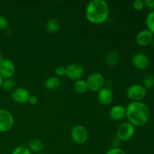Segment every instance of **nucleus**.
I'll return each instance as SVG.
<instances>
[{"instance_id":"f257e3e1","label":"nucleus","mask_w":154,"mask_h":154,"mask_svg":"<svg viewBox=\"0 0 154 154\" xmlns=\"http://www.w3.org/2000/svg\"><path fill=\"white\" fill-rule=\"evenodd\" d=\"M149 107L143 102H131L126 107V117L135 127L144 126L150 119Z\"/></svg>"},{"instance_id":"f03ea898","label":"nucleus","mask_w":154,"mask_h":154,"mask_svg":"<svg viewBox=\"0 0 154 154\" xmlns=\"http://www.w3.org/2000/svg\"><path fill=\"white\" fill-rule=\"evenodd\" d=\"M110 9L108 3L104 0H92L87 4L85 16L91 23L102 24L109 17Z\"/></svg>"},{"instance_id":"7ed1b4c3","label":"nucleus","mask_w":154,"mask_h":154,"mask_svg":"<svg viewBox=\"0 0 154 154\" xmlns=\"http://www.w3.org/2000/svg\"><path fill=\"white\" fill-rule=\"evenodd\" d=\"M147 90L142 84H134L129 86L126 92V96L132 102H142L147 96Z\"/></svg>"},{"instance_id":"20e7f679","label":"nucleus","mask_w":154,"mask_h":154,"mask_svg":"<svg viewBox=\"0 0 154 154\" xmlns=\"http://www.w3.org/2000/svg\"><path fill=\"white\" fill-rule=\"evenodd\" d=\"M135 133V127L129 122L122 123L116 131L117 138L120 141H127L133 138Z\"/></svg>"},{"instance_id":"39448f33","label":"nucleus","mask_w":154,"mask_h":154,"mask_svg":"<svg viewBox=\"0 0 154 154\" xmlns=\"http://www.w3.org/2000/svg\"><path fill=\"white\" fill-rule=\"evenodd\" d=\"M88 90L91 92H99L103 88L105 84V78L99 72H93L87 77L86 80Z\"/></svg>"},{"instance_id":"423d86ee","label":"nucleus","mask_w":154,"mask_h":154,"mask_svg":"<svg viewBox=\"0 0 154 154\" xmlns=\"http://www.w3.org/2000/svg\"><path fill=\"white\" fill-rule=\"evenodd\" d=\"M14 120L11 113L5 109H0V132H7L13 127Z\"/></svg>"},{"instance_id":"0eeeda50","label":"nucleus","mask_w":154,"mask_h":154,"mask_svg":"<svg viewBox=\"0 0 154 154\" xmlns=\"http://www.w3.org/2000/svg\"><path fill=\"white\" fill-rule=\"evenodd\" d=\"M88 132L84 126L77 125L75 126L71 132L72 139L75 144H83L88 139Z\"/></svg>"},{"instance_id":"6e6552de","label":"nucleus","mask_w":154,"mask_h":154,"mask_svg":"<svg viewBox=\"0 0 154 154\" xmlns=\"http://www.w3.org/2000/svg\"><path fill=\"white\" fill-rule=\"evenodd\" d=\"M84 74V69L81 65L78 63H72L66 67V76L72 81L81 79Z\"/></svg>"},{"instance_id":"1a4fd4ad","label":"nucleus","mask_w":154,"mask_h":154,"mask_svg":"<svg viewBox=\"0 0 154 154\" xmlns=\"http://www.w3.org/2000/svg\"><path fill=\"white\" fill-rule=\"evenodd\" d=\"M132 63L135 69L138 70H145L149 67L150 60L146 54L137 53L132 57Z\"/></svg>"},{"instance_id":"9d476101","label":"nucleus","mask_w":154,"mask_h":154,"mask_svg":"<svg viewBox=\"0 0 154 154\" xmlns=\"http://www.w3.org/2000/svg\"><path fill=\"white\" fill-rule=\"evenodd\" d=\"M154 35L147 29H141L135 36V42L139 46L146 47L153 42Z\"/></svg>"},{"instance_id":"9b49d317","label":"nucleus","mask_w":154,"mask_h":154,"mask_svg":"<svg viewBox=\"0 0 154 154\" xmlns=\"http://www.w3.org/2000/svg\"><path fill=\"white\" fill-rule=\"evenodd\" d=\"M15 72V66L13 61L9 59H4L0 65V75L3 79L11 78Z\"/></svg>"},{"instance_id":"f8f14e48","label":"nucleus","mask_w":154,"mask_h":154,"mask_svg":"<svg viewBox=\"0 0 154 154\" xmlns=\"http://www.w3.org/2000/svg\"><path fill=\"white\" fill-rule=\"evenodd\" d=\"M31 96L29 91L24 87H18L11 93V98L15 102L19 104L27 103Z\"/></svg>"},{"instance_id":"ddd939ff","label":"nucleus","mask_w":154,"mask_h":154,"mask_svg":"<svg viewBox=\"0 0 154 154\" xmlns=\"http://www.w3.org/2000/svg\"><path fill=\"white\" fill-rule=\"evenodd\" d=\"M114 94L109 87H103L101 89L97 94L98 102L102 105H108L112 102Z\"/></svg>"},{"instance_id":"4468645a","label":"nucleus","mask_w":154,"mask_h":154,"mask_svg":"<svg viewBox=\"0 0 154 154\" xmlns=\"http://www.w3.org/2000/svg\"><path fill=\"white\" fill-rule=\"evenodd\" d=\"M109 116L114 121L121 120L126 117V108L121 105H115L111 108Z\"/></svg>"},{"instance_id":"2eb2a0df","label":"nucleus","mask_w":154,"mask_h":154,"mask_svg":"<svg viewBox=\"0 0 154 154\" xmlns=\"http://www.w3.org/2000/svg\"><path fill=\"white\" fill-rule=\"evenodd\" d=\"M120 61V56L116 51H111L105 57V63L108 67H114L118 64Z\"/></svg>"},{"instance_id":"dca6fc26","label":"nucleus","mask_w":154,"mask_h":154,"mask_svg":"<svg viewBox=\"0 0 154 154\" xmlns=\"http://www.w3.org/2000/svg\"><path fill=\"white\" fill-rule=\"evenodd\" d=\"M60 86V80L57 76L49 77L45 82V87L48 91H54Z\"/></svg>"},{"instance_id":"f3484780","label":"nucleus","mask_w":154,"mask_h":154,"mask_svg":"<svg viewBox=\"0 0 154 154\" xmlns=\"http://www.w3.org/2000/svg\"><path fill=\"white\" fill-rule=\"evenodd\" d=\"M29 150L33 153H39L44 148V144L42 141L38 138H32L28 142L27 146Z\"/></svg>"},{"instance_id":"a211bd4d","label":"nucleus","mask_w":154,"mask_h":154,"mask_svg":"<svg viewBox=\"0 0 154 154\" xmlns=\"http://www.w3.org/2000/svg\"><path fill=\"white\" fill-rule=\"evenodd\" d=\"M46 29L50 33H57L60 29V22L57 18H51L46 23Z\"/></svg>"},{"instance_id":"6ab92c4d","label":"nucleus","mask_w":154,"mask_h":154,"mask_svg":"<svg viewBox=\"0 0 154 154\" xmlns=\"http://www.w3.org/2000/svg\"><path fill=\"white\" fill-rule=\"evenodd\" d=\"M74 89L75 91L78 93H85L88 91V87H87L86 81L82 79L78 80L74 84Z\"/></svg>"},{"instance_id":"aec40b11","label":"nucleus","mask_w":154,"mask_h":154,"mask_svg":"<svg viewBox=\"0 0 154 154\" xmlns=\"http://www.w3.org/2000/svg\"><path fill=\"white\" fill-rule=\"evenodd\" d=\"M2 88L5 91H13L17 88V83L12 78L3 80L2 84Z\"/></svg>"},{"instance_id":"412c9836","label":"nucleus","mask_w":154,"mask_h":154,"mask_svg":"<svg viewBox=\"0 0 154 154\" xmlns=\"http://www.w3.org/2000/svg\"><path fill=\"white\" fill-rule=\"evenodd\" d=\"M146 26L147 29H148L150 32L154 35V11L149 12L148 14L146 17L145 20Z\"/></svg>"},{"instance_id":"4be33fe9","label":"nucleus","mask_w":154,"mask_h":154,"mask_svg":"<svg viewBox=\"0 0 154 154\" xmlns=\"http://www.w3.org/2000/svg\"><path fill=\"white\" fill-rule=\"evenodd\" d=\"M143 87L146 90H150L154 87V76L152 75H147L143 79Z\"/></svg>"},{"instance_id":"5701e85b","label":"nucleus","mask_w":154,"mask_h":154,"mask_svg":"<svg viewBox=\"0 0 154 154\" xmlns=\"http://www.w3.org/2000/svg\"><path fill=\"white\" fill-rule=\"evenodd\" d=\"M11 154H32V152L26 146H18L14 149Z\"/></svg>"},{"instance_id":"b1692460","label":"nucleus","mask_w":154,"mask_h":154,"mask_svg":"<svg viewBox=\"0 0 154 154\" xmlns=\"http://www.w3.org/2000/svg\"><path fill=\"white\" fill-rule=\"evenodd\" d=\"M132 7L135 11H141L144 8V1L142 0H135L132 3Z\"/></svg>"},{"instance_id":"393cba45","label":"nucleus","mask_w":154,"mask_h":154,"mask_svg":"<svg viewBox=\"0 0 154 154\" xmlns=\"http://www.w3.org/2000/svg\"><path fill=\"white\" fill-rule=\"evenodd\" d=\"M8 26V21L4 16L0 15V32L4 31Z\"/></svg>"},{"instance_id":"a878e982","label":"nucleus","mask_w":154,"mask_h":154,"mask_svg":"<svg viewBox=\"0 0 154 154\" xmlns=\"http://www.w3.org/2000/svg\"><path fill=\"white\" fill-rule=\"evenodd\" d=\"M55 73L57 75V77H63L66 75V68L63 66H60L57 67L55 69Z\"/></svg>"},{"instance_id":"bb28decb","label":"nucleus","mask_w":154,"mask_h":154,"mask_svg":"<svg viewBox=\"0 0 154 154\" xmlns=\"http://www.w3.org/2000/svg\"><path fill=\"white\" fill-rule=\"evenodd\" d=\"M106 154H126V152L120 147H111L108 150Z\"/></svg>"},{"instance_id":"cd10ccee","label":"nucleus","mask_w":154,"mask_h":154,"mask_svg":"<svg viewBox=\"0 0 154 154\" xmlns=\"http://www.w3.org/2000/svg\"><path fill=\"white\" fill-rule=\"evenodd\" d=\"M144 8L150 10V11H154V0H144Z\"/></svg>"},{"instance_id":"c85d7f7f","label":"nucleus","mask_w":154,"mask_h":154,"mask_svg":"<svg viewBox=\"0 0 154 154\" xmlns=\"http://www.w3.org/2000/svg\"><path fill=\"white\" fill-rule=\"evenodd\" d=\"M29 103L32 105H35L38 103V98L35 96H31L29 99Z\"/></svg>"},{"instance_id":"c756f323","label":"nucleus","mask_w":154,"mask_h":154,"mask_svg":"<svg viewBox=\"0 0 154 154\" xmlns=\"http://www.w3.org/2000/svg\"><path fill=\"white\" fill-rule=\"evenodd\" d=\"M120 141H120L117 137L114 138V139L112 140V141H111V144H112L113 147H119V146H120Z\"/></svg>"},{"instance_id":"7c9ffc66","label":"nucleus","mask_w":154,"mask_h":154,"mask_svg":"<svg viewBox=\"0 0 154 154\" xmlns=\"http://www.w3.org/2000/svg\"><path fill=\"white\" fill-rule=\"evenodd\" d=\"M3 60H4V58H3L2 55V54L0 53V65L2 64V63L3 62Z\"/></svg>"},{"instance_id":"2f4dec72","label":"nucleus","mask_w":154,"mask_h":154,"mask_svg":"<svg viewBox=\"0 0 154 154\" xmlns=\"http://www.w3.org/2000/svg\"><path fill=\"white\" fill-rule=\"evenodd\" d=\"M3 78L1 76V75H0V87H2V82H3Z\"/></svg>"},{"instance_id":"473e14b6","label":"nucleus","mask_w":154,"mask_h":154,"mask_svg":"<svg viewBox=\"0 0 154 154\" xmlns=\"http://www.w3.org/2000/svg\"><path fill=\"white\" fill-rule=\"evenodd\" d=\"M152 44H153V48H154V38H153V42H152Z\"/></svg>"}]
</instances>
